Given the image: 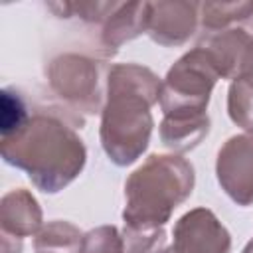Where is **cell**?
<instances>
[{"instance_id":"obj_1","label":"cell","mask_w":253,"mask_h":253,"mask_svg":"<svg viewBox=\"0 0 253 253\" xmlns=\"http://www.w3.org/2000/svg\"><path fill=\"white\" fill-rule=\"evenodd\" d=\"M81 126L83 117L63 105H36L16 134L0 138L2 158L24 170L38 190L57 194L85 168L87 148L77 132Z\"/></svg>"},{"instance_id":"obj_2","label":"cell","mask_w":253,"mask_h":253,"mask_svg":"<svg viewBox=\"0 0 253 253\" xmlns=\"http://www.w3.org/2000/svg\"><path fill=\"white\" fill-rule=\"evenodd\" d=\"M160 77L138 63H117L107 71V95L101 111V146L117 166L136 162L150 144L160 99Z\"/></svg>"},{"instance_id":"obj_3","label":"cell","mask_w":253,"mask_h":253,"mask_svg":"<svg viewBox=\"0 0 253 253\" xmlns=\"http://www.w3.org/2000/svg\"><path fill=\"white\" fill-rule=\"evenodd\" d=\"M194 166L180 154H150L125 182V225L156 229L194 190Z\"/></svg>"},{"instance_id":"obj_4","label":"cell","mask_w":253,"mask_h":253,"mask_svg":"<svg viewBox=\"0 0 253 253\" xmlns=\"http://www.w3.org/2000/svg\"><path fill=\"white\" fill-rule=\"evenodd\" d=\"M45 77L51 93L73 113L97 115L103 111L107 77L99 59L67 51L47 63Z\"/></svg>"},{"instance_id":"obj_5","label":"cell","mask_w":253,"mask_h":253,"mask_svg":"<svg viewBox=\"0 0 253 253\" xmlns=\"http://www.w3.org/2000/svg\"><path fill=\"white\" fill-rule=\"evenodd\" d=\"M219 73L202 45L186 51L166 73L160 87V107L164 115L206 111Z\"/></svg>"},{"instance_id":"obj_6","label":"cell","mask_w":253,"mask_h":253,"mask_svg":"<svg viewBox=\"0 0 253 253\" xmlns=\"http://www.w3.org/2000/svg\"><path fill=\"white\" fill-rule=\"evenodd\" d=\"M215 176L221 190L237 204H253V132L229 136L215 158Z\"/></svg>"},{"instance_id":"obj_7","label":"cell","mask_w":253,"mask_h":253,"mask_svg":"<svg viewBox=\"0 0 253 253\" xmlns=\"http://www.w3.org/2000/svg\"><path fill=\"white\" fill-rule=\"evenodd\" d=\"M231 235L208 208L186 211L172 229L170 253H229Z\"/></svg>"},{"instance_id":"obj_8","label":"cell","mask_w":253,"mask_h":253,"mask_svg":"<svg viewBox=\"0 0 253 253\" xmlns=\"http://www.w3.org/2000/svg\"><path fill=\"white\" fill-rule=\"evenodd\" d=\"M211 57L221 79H239L253 69V34L241 26L208 34L200 43Z\"/></svg>"},{"instance_id":"obj_9","label":"cell","mask_w":253,"mask_h":253,"mask_svg":"<svg viewBox=\"0 0 253 253\" xmlns=\"http://www.w3.org/2000/svg\"><path fill=\"white\" fill-rule=\"evenodd\" d=\"M200 24V4L188 0H160L150 2L148 36L164 47H178L186 43Z\"/></svg>"},{"instance_id":"obj_10","label":"cell","mask_w":253,"mask_h":253,"mask_svg":"<svg viewBox=\"0 0 253 253\" xmlns=\"http://www.w3.org/2000/svg\"><path fill=\"white\" fill-rule=\"evenodd\" d=\"M150 2H119L117 10L107 18L101 32V45L107 55L117 53V49L148 32Z\"/></svg>"},{"instance_id":"obj_11","label":"cell","mask_w":253,"mask_h":253,"mask_svg":"<svg viewBox=\"0 0 253 253\" xmlns=\"http://www.w3.org/2000/svg\"><path fill=\"white\" fill-rule=\"evenodd\" d=\"M0 225L4 233L14 237L36 235L43 225V215L38 200L26 188H14L0 200Z\"/></svg>"},{"instance_id":"obj_12","label":"cell","mask_w":253,"mask_h":253,"mask_svg":"<svg viewBox=\"0 0 253 253\" xmlns=\"http://www.w3.org/2000/svg\"><path fill=\"white\" fill-rule=\"evenodd\" d=\"M210 132V117L206 111L164 115L160 123V140L174 154L194 150Z\"/></svg>"},{"instance_id":"obj_13","label":"cell","mask_w":253,"mask_h":253,"mask_svg":"<svg viewBox=\"0 0 253 253\" xmlns=\"http://www.w3.org/2000/svg\"><path fill=\"white\" fill-rule=\"evenodd\" d=\"M83 235L85 233L71 221L53 219L36 233L34 249L36 253H79Z\"/></svg>"},{"instance_id":"obj_14","label":"cell","mask_w":253,"mask_h":253,"mask_svg":"<svg viewBox=\"0 0 253 253\" xmlns=\"http://www.w3.org/2000/svg\"><path fill=\"white\" fill-rule=\"evenodd\" d=\"M253 16V2H202L200 24L210 34L233 28Z\"/></svg>"},{"instance_id":"obj_15","label":"cell","mask_w":253,"mask_h":253,"mask_svg":"<svg viewBox=\"0 0 253 253\" xmlns=\"http://www.w3.org/2000/svg\"><path fill=\"white\" fill-rule=\"evenodd\" d=\"M229 119L245 132H253V77L233 79L227 91Z\"/></svg>"},{"instance_id":"obj_16","label":"cell","mask_w":253,"mask_h":253,"mask_svg":"<svg viewBox=\"0 0 253 253\" xmlns=\"http://www.w3.org/2000/svg\"><path fill=\"white\" fill-rule=\"evenodd\" d=\"M30 107L18 89L6 87L0 93V138L16 134L28 121Z\"/></svg>"},{"instance_id":"obj_17","label":"cell","mask_w":253,"mask_h":253,"mask_svg":"<svg viewBox=\"0 0 253 253\" xmlns=\"http://www.w3.org/2000/svg\"><path fill=\"white\" fill-rule=\"evenodd\" d=\"M117 6L119 2H53L49 4V10H53L59 18L77 16L87 24H105Z\"/></svg>"},{"instance_id":"obj_18","label":"cell","mask_w":253,"mask_h":253,"mask_svg":"<svg viewBox=\"0 0 253 253\" xmlns=\"http://www.w3.org/2000/svg\"><path fill=\"white\" fill-rule=\"evenodd\" d=\"M123 241H125V253H160L166 249V231L164 227L136 229L125 225Z\"/></svg>"},{"instance_id":"obj_19","label":"cell","mask_w":253,"mask_h":253,"mask_svg":"<svg viewBox=\"0 0 253 253\" xmlns=\"http://www.w3.org/2000/svg\"><path fill=\"white\" fill-rule=\"evenodd\" d=\"M79 253H125L123 233L115 225H99L83 235Z\"/></svg>"},{"instance_id":"obj_20","label":"cell","mask_w":253,"mask_h":253,"mask_svg":"<svg viewBox=\"0 0 253 253\" xmlns=\"http://www.w3.org/2000/svg\"><path fill=\"white\" fill-rule=\"evenodd\" d=\"M0 253H22V239L14 237L10 233L2 231V243H0Z\"/></svg>"},{"instance_id":"obj_21","label":"cell","mask_w":253,"mask_h":253,"mask_svg":"<svg viewBox=\"0 0 253 253\" xmlns=\"http://www.w3.org/2000/svg\"><path fill=\"white\" fill-rule=\"evenodd\" d=\"M241 253H253V239L243 247V251H241Z\"/></svg>"},{"instance_id":"obj_22","label":"cell","mask_w":253,"mask_h":253,"mask_svg":"<svg viewBox=\"0 0 253 253\" xmlns=\"http://www.w3.org/2000/svg\"><path fill=\"white\" fill-rule=\"evenodd\" d=\"M160 253H170V251H168V247H166V249H164V251H160Z\"/></svg>"}]
</instances>
